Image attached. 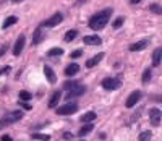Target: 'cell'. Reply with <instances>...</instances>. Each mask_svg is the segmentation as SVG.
I'll return each instance as SVG.
<instances>
[{
  "instance_id": "29",
  "label": "cell",
  "mask_w": 162,
  "mask_h": 141,
  "mask_svg": "<svg viewBox=\"0 0 162 141\" xmlns=\"http://www.w3.org/2000/svg\"><path fill=\"white\" fill-rule=\"evenodd\" d=\"M122 25H123V18H122V16H118V18H117V20H115V21H113V25H112V26H113V28H115V29H118V28H120Z\"/></svg>"
},
{
  "instance_id": "13",
  "label": "cell",
  "mask_w": 162,
  "mask_h": 141,
  "mask_svg": "<svg viewBox=\"0 0 162 141\" xmlns=\"http://www.w3.org/2000/svg\"><path fill=\"white\" fill-rule=\"evenodd\" d=\"M83 42H84V44H88V45H99L102 42V39L99 36H84Z\"/></svg>"
},
{
  "instance_id": "7",
  "label": "cell",
  "mask_w": 162,
  "mask_h": 141,
  "mask_svg": "<svg viewBox=\"0 0 162 141\" xmlns=\"http://www.w3.org/2000/svg\"><path fill=\"white\" fill-rule=\"evenodd\" d=\"M84 92H86V88L81 86V84H78V86H75L73 89H70L68 94H66L65 97H66L68 101H71V97H79V96H83Z\"/></svg>"
},
{
  "instance_id": "22",
  "label": "cell",
  "mask_w": 162,
  "mask_h": 141,
  "mask_svg": "<svg viewBox=\"0 0 162 141\" xmlns=\"http://www.w3.org/2000/svg\"><path fill=\"white\" fill-rule=\"evenodd\" d=\"M76 36H78V31H76V29H71V31H66V34H65L63 39H65L66 42H71Z\"/></svg>"
},
{
  "instance_id": "16",
  "label": "cell",
  "mask_w": 162,
  "mask_h": 141,
  "mask_svg": "<svg viewBox=\"0 0 162 141\" xmlns=\"http://www.w3.org/2000/svg\"><path fill=\"white\" fill-rule=\"evenodd\" d=\"M160 59H162V47H157L154 50V54H152V65H154V67H159Z\"/></svg>"
},
{
  "instance_id": "1",
  "label": "cell",
  "mask_w": 162,
  "mask_h": 141,
  "mask_svg": "<svg viewBox=\"0 0 162 141\" xmlns=\"http://www.w3.org/2000/svg\"><path fill=\"white\" fill-rule=\"evenodd\" d=\"M112 12H113L112 8H106V10L97 12L96 15H93L91 18H89V28H91V29H94V31L102 29V28L109 23V20H110Z\"/></svg>"
},
{
  "instance_id": "31",
  "label": "cell",
  "mask_w": 162,
  "mask_h": 141,
  "mask_svg": "<svg viewBox=\"0 0 162 141\" xmlns=\"http://www.w3.org/2000/svg\"><path fill=\"white\" fill-rule=\"evenodd\" d=\"M10 67H2V68H0V76H2V75H8V73H10Z\"/></svg>"
},
{
  "instance_id": "32",
  "label": "cell",
  "mask_w": 162,
  "mask_h": 141,
  "mask_svg": "<svg viewBox=\"0 0 162 141\" xmlns=\"http://www.w3.org/2000/svg\"><path fill=\"white\" fill-rule=\"evenodd\" d=\"M20 106L23 107V109H26V110H29V109H31V106H29V104H26V102H21V101H20Z\"/></svg>"
},
{
  "instance_id": "15",
  "label": "cell",
  "mask_w": 162,
  "mask_h": 141,
  "mask_svg": "<svg viewBox=\"0 0 162 141\" xmlns=\"http://www.w3.org/2000/svg\"><path fill=\"white\" fill-rule=\"evenodd\" d=\"M104 59V54L101 52V54H97V55H94L93 59H89V60H86V67L88 68H93V67H96V65L101 62V60Z\"/></svg>"
},
{
  "instance_id": "37",
  "label": "cell",
  "mask_w": 162,
  "mask_h": 141,
  "mask_svg": "<svg viewBox=\"0 0 162 141\" xmlns=\"http://www.w3.org/2000/svg\"><path fill=\"white\" fill-rule=\"evenodd\" d=\"M12 2H15V3H18V2H23V0H12Z\"/></svg>"
},
{
  "instance_id": "20",
  "label": "cell",
  "mask_w": 162,
  "mask_h": 141,
  "mask_svg": "<svg viewBox=\"0 0 162 141\" xmlns=\"http://www.w3.org/2000/svg\"><path fill=\"white\" fill-rule=\"evenodd\" d=\"M16 21H18V18H16V16H8L7 20L3 21L2 28H3V29H7V28H10V26H13V25H15Z\"/></svg>"
},
{
  "instance_id": "25",
  "label": "cell",
  "mask_w": 162,
  "mask_h": 141,
  "mask_svg": "<svg viewBox=\"0 0 162 141\" xmlns=\"http://www.w3.org/2000/svg\"><path fill=\"white\" fill-rule=\"evenodd\" d=\"M78 81H75V79H71V81H65L63 83V89H66V91H70V89H73L75 86H78Z\"/></svg>"
},
{
  "instance_id": "19",
  "label": "cell",
  "mask_w": 162,
  "mask_h": 141,
  "mask_svg": "<svg viewBox=\"0 0 162 141\" xmlns=\"http://www.w3.org/2000/svg\"><path fill=\"white\" fill-rule=\"evenodd\" d=\"M93 128H94V125H93V123H86V125H83V126L79 128V131H78V136H84V135L91 133Z\"/></svg>"
},
{
  "instance_id": "17",
  "label": "cell",
  "mask_w": 162,
  "mask_h": 141,
  "mask_svg": "<svg viewBox=\"0 0 162 141\" xmlns=\"http://www.w3.org/2000/svg\"><path fill=\"white\" fill-rule=\"evenodd\" d=\"M79 72V65L78 63H71V65H68V67L65 68V75L66 76H73V75H76Z\"/></svg>"
},
{
  "instance_id": "27",
  "label": "cell",
  "mask_w": 162,
  "mask_h": 141,
  "mask_svg": "<svg viewBox=\"0 0 162 141\" xmlns=\"http://www.w3.org/2000/svg\"><path fill=\"white\" fill-rule=\"evenodd\" d=\"M149 10H151L152 13H156V15H160V13H162L160 7L157 5V3H152V5H149Z\"/></svg>"
},
{
  "instance_id": "14",
  "label": "cell",
  "mask_w": 162,
  "mask_h": 141,
  "mask_svg": "<svg viewBox=\"0 0 162 141\" xmlns=\"http://www.w3.org/2000/svg\"><path fill=\"white\" fill-rule=\"evenodd\" d=\"M44 75H46V78H47V81H49L50 84H54L57 81V76H55V73H54V70H52L50 67H44Z\"/></svg>"
},
{
  "instance_id": "26",
  "label": "cell",
  "mask_w": 162,
  "mask_h": 141,
  "mask_svg": "<svg viewBox=\"0 0 162 141\" xmlns=\"http://www.w3.org/2000/svg\"><path fill=\"white\" fill-rule=\"evenodd\" d=\"M152 78V72L149 68L144 70V73H143V83H149V79Z\"/></svg>"
},
{
  "instance_id": "30",
  "label": "cell",
  "mask_w": 162,
  "mask_h": 141,
  "mask_svg": "<svg viewBox=\"0 0 162 141\" xmlns=\"http://www.w3.org/2000/svg\"><path fill=\"white\" fill-rule=\"evenodd\" d=\"M81 55H83V50L78 49V50H75V52H71V54H70V57H71V59H79Z\"/></svg>"
},
{
  "instance_id": "9",
  "label": "cell",
  "mask_w": 162,
  "mask_h": 141,
  "mask_svg": "<svg viewBox=\"0 0 162 141\" xmlns=\"http://www.w3.org/2000/svg\"><path fill=\"white\" fill-rule=\"evenodd\" d=\"M160 109H151L149 110V117H151V123L154 126H159L160 123Z\"/></svg>"
},
{
  "instance_id": "36",
  "label": "cell",
  "mask_w": 162,
  "mask_h": 141,
  "mask_svg": "<svg viewBox=\"0 0 162 141\" xmlns=\"http://www.w3.org/2000/svg\"><path fill=\"white\" fill-rule=\"evenodd\" d=\"M141 0H130V3H133V5H136V3H140Z\"/></svg>"
},
{
  "instance_id": "8",
  "label": "cell",
  "mask_w": 162,
  "mask_h": 141,
  "mask_svg": "<svg viewBox=\"0 0 162 141\" xmlns=\"http://www.w3.org/2000/svg\"><path fill=\"white\" fill-rule=\"evenodd\" d=\"M141 99V91H133L130 96H128V99H127V102H125V106L130 109V107H135L136 106V102Z\"/></svg>"
},
{
  "instance_id": "33",
  "label": "cell",
  "mask_w": 162,
  "mask_h": 141,
  "mask_svg": "<svg viewBox=\"0 0 162 141\" xmlns=\"http://www.w3.org/2000/svg\"><path fill=\"white\" fill-rule=\"evenodd\" d=\"M73 136H75V135H71L70 131H66V133H63V138H65V139H71Z\"/></svg>"
},
{
  "instance_id": "24",
  "label": "cell",
  "mask_w": 162,
  "mask_h": 141,
  "mask_svg": "<svg viewBox=\"0 0 162 141\" xmlns=\"http://www.w3.org/2000/svg\"><path fill=\"white\" fill-rule=\"evenodd\" d=\"M18 96H20V101H21V102H26V101H29L31 97H32V94L28 92V91H20Z\"/></svg>"
},
{
  "instance_id": "34",
  "label": "cell",
  "mask_w": 162,
  "mask_h": 141,
  "mask_svg": "<svg viewBox=\"0 0 162 141\" xmlns=\"http://www.w3.org/2000/svg\"><path fill=\"white\" fill-rule=\"evenodd\" d=\"M0 141H12V136H8V135H3L2 138H0Z\"/></svg>"
},
{
  "instance_id": "18",
  "label": "cell",
  "mask_w": 162,
  "mask_h": 141,
  "mask_svg": "<svg viewBox=\"0 0 162 141\" xmlns=\"http://www.w3.org/2000/svg\"><path fill=\"white\" fill-rule=\"evenodd\" d=\"M93 120H96V112H86L79 119V122H83V123H91Z\"/></svg>"
},
{
  "instance_id": "4",
  "label": "cell",
  "mask_w": 162,
  "mask_h": 141,
  "mask_svg": "<svg viewBox=\"0 0 162 141\" xmlns=\"http://www.w3.org/2000/svg\"><path fill=\"white\" fill-rule=\"evenodd\" d=\"M101 84H102L104 89H107V91H115V89H118L122 86L120 79H117V78H104Z\"/></svg>"
},
{
  "instance_id": "12",
  "label": "cell",
  "mask_w": 162,
  "mask_h": 141,
  "mask_svg": "<svg viewBox=\"0 0 162 141\" xmlns=\"http://www.w3.org/2000/svg\"><path fill=\"white\" fill-rule=\"evenodd\" d=\"M42 39H44V31H42V28H37V29L32 32V45L41 44Z\"/></svg>"
},
{
  "instance_id": "10",
  "label": "cell",
  "mask_w": 162,
  "mask_h": 141,
  "mask_svg": "<svg viewBox=\"0 0 162 141\" xmlns=\"http://www.w3.org/2000/svg\"><path fill=\"white\" fill-rule=\"evenodd\" d=\"M147 45H149V41H147V39H143V41H138L136 44H131V45H130V50H131V52H138V50L146 49Z\"/></svg>"
},
{
  "instance_id": "6",
  "label": "cell",
  "mask_w": 162,
  "mask_h": 141,
  "mask_svg": "<svg viewBox=\"0 0 162 141\" xmlns=\"http://www.w3.org/2000/svg\"><path fill=\"white\" fill-rule=\"evenodd\" d=\"M25 42H26L25 34H20V36H18V39H16V42H15V47H13V55H15V57H18V55H20V54L23 52Z\"/></svg>"
},
{
  "instance_id": "23",
  "label": "cell",
  "mask_w": 162,
  "mask_h": 141,
  "mask_svg": "<svg viewBox=\"0 0 162 141\" xmlns=\"http://www.w3.org/2000/svg\"><path fill=\"white\" fill-rule=\"evenodd\" d=\"M31 138H32V139H41V141H49L50 136H49V135H44V133H32Z\"/></svg>"
},
{
  "instance_id": "3",
  "label": "cell",
  "mask_w": 162,
  "mask_h": 141,
  "mask_svg": "<svg viewBox=\"0 0 162 141\" xmlns=\"http://www.w3.org/2000/svg\"><path fill=\"white\" fill-rule=\"evenodd\" d=\"M62 20H63V15H62V13H54V15H52L49 20L42 21L39 28H54V26H57V25H60Z\"/></svg>"
},
{
  "instance_id": "21",
  "label": "cell",
  "mask_w": 162,
  "mask_h": 141,
  "mask_svg": "<svg viewBox=\"0 0 162 141\" xmlns=\"http://www.w3.org/2000/svg\"><path fill=\"white\" fill-rule=\"evenodd\" d=\"M49 57H59V55H63V49H60V47H54V49H50L49 52H47Z\"/></svg>"
},
{
  "instance_id": "2",
  "label": "cell",
  "mask_w": 162,
  "mask_h": 141,
  "mask_svg": "<svg viewBox=\"0 0 162 141\" xmlns=\"http://www.w3.org/2000/svg\"><path fill=\"white\" fill-rule=\"evenodd\" d=\"M21 119H23V114L20 110L8 112L7 115H3L2 119H0V130H2L3 126H7V125H12V123H15V122H20Z\"/></svg>"
},
{
  "instance_id": "5",
  "label": "cell",
  "mask_w": 162,
  "mask_h": 141,
  "mask_svg": "<svg viewBox=\"0 0 162 141\" xmlns=\"http://www.w3.org/2000/svg\"><path fill=\"white\" fill-rule=\"evenodd\" d=\"M55 112L59 115H71V114H75V112H78V106L76 104H65V106H62V107H57Z\"/></svg>"
},
{
  "instance_id": "35",
  "label": "cell",
  "mask_w": 162,
  "mask_h": 141,
  "mask_svg": "<svg viewBox=\"0 0 162 141\" xmlns=\"http://www.w3.org/2000/svg\"><path fill=\"white\" fill-rule=\"evenodd\" d=\"M5 52H7V47H5V45H3V47H2V49H0V59H2V55H3V54H5Z\"/></svg>"
},
{
  "instance_id": "11",
  "label": "cell",
  "mask_w": 162,
  "mask_h": 141,
  "mask_svg": "<svg viewBox=\"0 0 162 141\" xmlns=\"http://www.w3.org/2000/svg\"><path fill=\"white\" fill-rule=\"evenodd\" d=\"M60 97H62V92L60 91H55V92H52V96H50V101H49V106L50 109H55V107H59V101H60Z\"/></svg>"
},
{
  "instance_id": "28",
  "label": "cell",
  "mask_w": 162,
  "mask_h": 141,
  "mask_svg": "<svg viewBox=\"0 0 162 141\" xmlns=\"http://www.w3.org/2000/svg\"><path fill=\"white\" fill-rule=\"evenodd\" d=\"M151 131H143V133L140 135V141H149L151 139Z\"/></svg>"
}]
</instances>
